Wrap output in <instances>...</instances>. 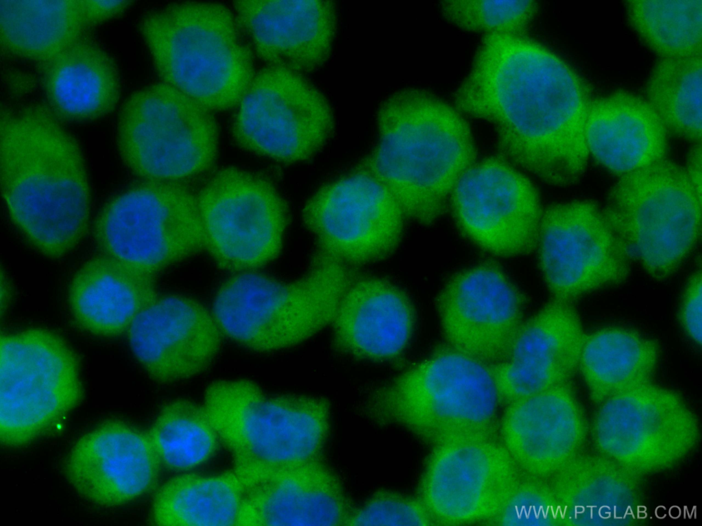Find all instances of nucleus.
Listing matches in <instances>:
<instances>
[{
    "instance_id": "1",
    "label": "nucleus",
    "mask_w": 702,
    "mask_h": 526,
    "mask_svg": "<svg viewBox=\"0 0 702 526\" xmlns=\"http://www.w3.org/2000/svg\"><path fill=\"white\" fill-rule=\"evenodd\" d=\"M454 101L463 114L495 128L502 158L517 168L556 186L573 185L584 173L590 90L540 42L485 34Z\"/></svg>"
},
{
    "instance_id": "2",
    "label": "nucleus",
    "mask_w": 702,
    "mask_h": 526,
    "mask_svg": "<svg viewBox=\"0 0 702 526\" xmlns=\"http://www.w3.org/2000/svg\"><path fill=\"white\" fill-rule=\"evenodd\" d=\"M1 185L9 214L43 255L72 251L87 230L90 191L74 136L47 105L1 106Z\"/></svg>"
},
{
    "instance_id": "3",
    "label": "nucleus",
    "mask_w": 702,
    "mask_h": 526,
    "mask_svg": "<svg viewBox=\"0 0 702 526\" xmlns=\"http://www.w3.org/2000/svg\"><path fill=\"white\" fill-rule=\"evenodd\" d=\"M463 115L424 90L394 94L377 115L378 142L356 170L383 184L407 218L432 224L476 162L474 138Z\"/></svg>"
},
{
    "instance_id": "4",
    "label": "nucleus",
    "mask_w": 702,
    "mask_h": 526,
    "mask_svg": "<svg viewBox=\"0 0 702 526\" xmlns=\"http://www.w3.org/2000/svg\"><path fill=\"white\" fill-rule=\"evenodd\" d=\"M139 30L162 82L212 112L237 108L256 71L231 6L171 3L147 13Z\"/></svg>"
},
{
    "instance_id": "5",
    "label": "nucleus",
    "mask_w": 702,
    "mask_h": 526,
    "mask_svg": "<svg viewBox=\"0 0 702 526\" xmlns=\"http://www.w3.org/2000/svg\"><path fill=\"white\" fill-rule=\"evenodd\" d=\"M499 403L487 365L447 346L376 389L369 410L434 446L491 436Z\"/></svg>"
},
{
    "instance_id": "6",
    "label": "nucleus",
    "mask_w": 702,
    "mask_h": 526,
    "mask_svg": "<svg viewBox=\"0 0 702 526\" xmlns=\"http://www.w3.org/2000/svg\"><path fill=\"white\" fill-rule=\"evenodd\" d=\"M352 266L321 253L307 272L288 282L239 273L218 290L213 314L223 334L258 351L300 344L332 323Z\"/></svg>"
},
{
    "instance_id": "7",
    "label": "nucleus",
    "mask_w": 702,
    "mask_h": 526,
    "mask_svg": "<svg viewBox=\"0 0 702 526\" xmlns=\"http://www.w3.org/2000/svg\"><path fill=\"white\" fill-rule=\"evenodd\" d=\"M206 409L234 466L272 468L320 458L330 409L322 397L269 396L248 379L219 380L204 394Z\"/></svg>"
},
{
    "instance_id": "8",
    "label": "nucleus",
    "mask_w": 702,
    "mask_h": 526,
    "mask_svg": "<svg viewBox=\"0 0 702 526\" xmlns=\"http://www.w3.org/2000/svg\"><path fill=\"white\" fill-rule=\"evenodd\" d=\"M603 212L630 258L658 280L678 269L701 234V197L666 159L620 175Z\"/></svg>"
},
{
    "instance_id": "9",
    "label": "nucleus",
    "mask_w": 702,
    "mask_h": 526,
    "mask_svg": "<svg viewBox=\"0 0 702 526\" xmlns=\"http://www.w3.org/2000/svg\"><path fill=\"white\" fill-rule=\"evenodd\" d=\"M212 112L166 83L144 87L129 97L119 112V153L147 180L179 181L202 174L218 152Z\"/></svg>"
},
{
    "instance_id": "10",
    "label": "nucleus",
    "mask_w": 702,
    "mask_h": 526,
    "mask_svg": "<svg viewBox=\"0 0 702 526\" xmlns=\"http://www.w3.org/2000/svg\"><path fill=\"white\" fill-rule=\"evenodd\" d=\"M84 392L77 356L45 329L1 336L0 441L17 447L49 433Z\"/></svg>"
},
{
    "instance_id": "11",
    "label": "nucleus",
    "mask_w": 702,
    "mask_h": 526,
    "mask_svg": "<svg viewBox=\"0 0 702 526\" xmlns=\"http://www.w3.org/2000/svg\"><path fill=\"white\" fill-rule=\"evenodd\" d=\"M138 184L103 209L95 240L103 255L154 276L204 249L197 196L179 181Z\"/></svg>"
},
{
    "instance_id": "12",
    "label": "nucleus",
    "mask_w": 702,
    "mask_h": 526,
    "mask_svg": "<svg viewBox=\"0 0 702 526\" xmlns=\"http://www.w3.org/2000/svg\"><path fill=\"white\" fill-rule=\"evenodd\" d=\"M598 405L590 427L597 453L640 477L673 468L699 443L694 411L677 392L651 381Z\"/></svg>"
},
{
    "instance_id": "13",
    "label": "nucleus",
    "mask_w": 702,
    "mask_h": 526,
    "mask_svg": "<svg viewBox=\"0 0 702 526\" xmlns=\"http://www.w3.org/2000/svg\"><path fill=\"white\" fill-rule=\"evenodd\" d=\"M206 249L222 269L242 273L278 257L287 207L265 177L235 167L214 174L197 195Z\"/></svg>"
},
{
    "instance_id": "14",
    "label": "nucleus",
    "mask_w": 702,
    "mask_h": 526,
    "mask_svg": "<svg viewBox=\"0 0 702 526\" xmlns=\"http://www.w3.org/2000/svg\"><path fill=\"white\" fill-rule=\"evenodd\" d=\"M334 128L324 95L298 72L266 66L237 106L232 134L244 150L285 162L311 158Z\"/></svg>"
},
{
    "instance_id": "15",
    "label": "nucleus",
    "mask_w": 702,
    "mask_h": 526,
    "mask_svg": "<svg viewBox=\"0 0 702 526\" xmlns=\"http://www.w3.org/2000/svg\"><path fill=\"white\" fill-rule=\"evenodd\" d=\"M523 473L491 436L433 446L418 497L437 525L491 524Z\"/></svg>"
},
{
    "instance_id": "16",
    "label": "nucleus",
    "mask_w": 702,
    "mask_h": 526,
    "mask_svg": "<svg viewBox=\"0 0 702 526\" xmlns=\"http://www.w3.org/2000/svg\"><path fill=\"white\" fill-rule=\"evenodd\" d=\"M302 218L318 252L350 266L389 256L401 241L407 219L383 184L356 170L318 190Z\"/></svg>"
},
{
    "instance_id": "17",
    "label": "nucleus",
    "mask_w": 702,
    "mask_h": 526,
    "mask_svg": "<svg viewBox=\"0 0 702 526\" xmlns=\"http://www.w3.org/2000/svg\"><path fill=\"white\" fill-rule=\"evenodd\" d=\"M449 203L463 234L494 255H523L537 247L544 210L539 193L502 157L475 162L455 186Z\"/></svg>"
},
{
    "instance_id": "18",
    "label": "nucleus",
    "mask_w": 702,
    "mask_h": 526,
    "mask_svg": "<svg viewBox=\"0 0 702 526\" xmlns=\"http://www.w3.org/2000/svg\"><path fill=\"white\" fill-rule=\"evenodd\" d=\"M537 247L553 299L566 301L624 281L630 257L605 218L588 201L544 209Z\"/></svg>"
},
{
    "instance_id": "19",
    "label": "nucleus",
    "mask_w": 702,
    "mask_h": 526,
    "mask_svg": "<svg viewBox=\"0 0 702 526\" xmlns=\"http://www.w3.org/2000/svg\"><path fill=\"white\" fill-rule=\"evenodd\" d=\"M524 295L496 264L453 275L437 299L448 346L486 365L507 359L524 321Z\"/></svg>"
},
{
    "instance_id": "20",
    "label": "nucleus",
    "mask_w": 702,
    "mask_h": 526,
    "mask_svg": "<svg viewBox=\"0 0 702 526\" xmlns=\"http://www.w3.org/2000/svg\"><path fill=\"white\" fill-rule=\"evenodd\" d=\"M235 468L245 486L237 525H345L353 511L338 477L320 458L272 468Z\"/></svg>"
},
{
    "instance_id": "21",
    "label": "nucleus",
    "mask_w": 702,
    "mask_h": 526,
    "mask_svg": "<svg viewBox=\"0 0 702 526\" xmlns=\"http://www.w3.org/2000/svg\"><path fill=\"white\" fill-rule=\"evenodd\" d=\"M161 464L147 433L110 421L74 443L64 472L83 498L99 506L114 507L152 489Z\"/></svg>"
},
{
    "instance_id": "22",
    "label": "nucleus",
    "mask_w": 702,
    "mask_h": 526,
    "mask_svg": "<svg viewBox=\"0 0 702 526\" xmlns=\"http://www.w3.org/2000/svg\"><path fill=\"white\" fill-rule=\"evenodd\" d=\"M138 361L158 383L193 377L206 370L219 351L222 332L213 312L190 297L156 299L128 330Z\"/></svg>"
},
{
    "instance_id": "23",
    "label": "nucleus",
    "mask_w": 702,
    "mask_h": 526,
    "mask_svg": "<svg viewBox=\"0 0 702 526\" xmlns=\"http://www.w3.org/2000/svg\"><path fill=\"white\" fill-rule=\"evenodd\" d=\"M585 336L570 301L553 299L524 321L507 359L487 366L500 403L508 405L569 382Z\"/></svg>"
},
{
    "instance_id": "24",
    "label": "nucleus",
    "mask_w": 702,
    "mask_h": 526,
    "mask_svg": "<svg viewBox=\"0 0 702 526\" xmlns=\"http://www.w3.org/2000/svg\"><path fill=\"white\" fill-rule=\"evenodd\" d=\"M507 405L501 442L522 473L548 481L581 453L590 427L570 382Z\"/></svg>"
},
{
    "instance_id": "25",
    "label": "nucleus",
    "mask_w": 702,
    "mask_h": 526,
    "mask_svg": "<svg viewBox=\"0 0 702 526\" xmlns=\"http://www.w3.org/2000/svg\"><path fill=\"white\" fill-rule=\"evenodd\" d=\"M230 6L254 55L267 66L299 73L328 59L337 25L332 1H239Z\"/></svg>"
},
{
    "instance_id": "26",
    "label": "nucleus",
    "mask_w": 702,
    "mask_h": 526,
    "mask_svg": "<svg viewBox=\"0 0 702 526\" xmlns=\"http://www.w3.org/2000/svg\"><path fill=\"white\" fill-rule=\"evenodd\" d=\"M332 324L339 351L384 360L405 349L413 329L414 310L405 292L391 281L357 274L342 296Z\"/></svg>"
},
{
    "instance_id": "27",
    "label": "nucleus",
    "mask_w": 702,
    "mask_h": 526,
    "mask_svg": "<svg viewBox=\"0 0 702 526\" xmlns=\"http://www.w3.org/2000/svg\"><path fill=\"white\" fill-rule=\"evenodd\" d=\"M559 506L561 525L638 524L640 476L596 453H579L548 480Z\"/></svg>"
},
{
    "instance_id": "28",
    "label": "nucleus",
    "mask_w": 702,
    "mask_h": 526,
    "mask_svg": "<svg viewBox=\"0 0 702 526\" xmlns=\"http://www.w3.org/2000/svg\"><path fill=\"white\" fill-rule=\"evenodd\" d=\"M667 133L646 99L626 91L592 100L585 126L589 153L620 175L666 159Z\"/></svg>"
},
{
    "instance_id": "29",
    "label": "nucleus",
    "mask_w": 702,
    "mask_h": 526,
    "mask_svg": "<svg viewBox=\"0 0 702 526\" xmlns=\"http://www.w3.org/2000/svg\"><path fill=\"white\" fill-rule=\"evenodd\" d=\"M39 79L47 106L60 121L99 119L119 101L120 77L114 60L86 36L40 64Z\"/></svg>"
},
{
    "instance_id": "30",
    "label": "nucleus",
    "mask_w": 702,
    "mask_h": 526,
    "mask_svg": "<svg viewBox=\"0 0 702 526\" xmlns=\"http://www.w3.org/2000/svg\"><path fill=\"white\" fill-rule=\"evenodd\" d=\"M158 298L154 276L102 255L73 276L69 304L82 329L101 336L128 331L137 316Z\"/></svg>"
},
{
    "instance_id": "31",
    "label": "nucleus",
    "mask_w": 702,
    "mask_h": 526,
    "mask_svg": "<svg viewBox=\"0 0 702 526\" xmlns=\"http://www.w3.org/2000/svg\"><path fill=\"white\" fill-rule=\"evenodd\" d=\"M80 0H1L2 51L38 63L51 59L85 36Z\"/></svg>"
},
{
    "instance_id": "32",
    "label": "nucleus",
    "mask_w": 702,
    "mask_h": 526,
    "mask_svg": "<svg viewBox=\"0 0 702 526\" xmlns=\"http://www.w3.org/2000/svg\"><path fill=\"white\" fill-rule=\"evenodd\" d=\"M659 356L657 344L630 329L609 327L586 335L579 363L594 404L650 382Z\"/></svg>"
},
{
    "instance_id": "33",
    "label": "nucleus",
    "mask_w": 702,
    "mask_h": 526,
    "mask_svg": "<svg viewBox=\"0 0 702 526\" xmlns=\"http://www.w3.org/2000/svg\"><path fill=\"white\" fill-rule=\"evenodd\" d=\"M245 492L241 473L183 474L158 491L152 508L156 525H237Z\"/></svg>"
},
{
    "instance_id": "34",
    "label": "nucleus",
    "mask_w": 702,
    "mask_h": 526,
    "mask_svg": "<svg viewBox=\"0 0 702 526\" xmlns=\"http://www.w3.org/2000/svg\"><path fill=\"white\" fill-rule=\"evenodd\" d=\"M701 54L661 59L646 86V101L667 132L697 143L701 140Z\"/></svg>"
},
{
    "instance_id": "35",
    "label": "nucleus",
    "mask_w": 702,
    "mask_h": 526,
    "mask_svg": "<svg viewBox=\"0 0 702 526\" xmlns=\"http://www.w3.org/2000/svg\"><path fill=\"white\" fill-rule=\"evenodd\" d=\"M147 434L161 464L172 469L201 464L214 454L220 440L204 404L184 399L164 405Z\"/></svg>"
},
{
    "instance_id": "36",
    "label": "nucleus",
    "mask_w": 702,
    "mask_h": 526,
    "mask_svg": "<svg viewBox=\"0 0 702 526\" xmlns=\"http://www.w3.org/2000/svg\"><path fill=\"white\" fill-rule=\"evenodd\" d=\"M631 26L662 59L701 54L702 1H628Z\"/></svg>"
},
{
    "instance_id": "37",
    "label": "nucleus",
    "mask_w": 702,
    "mask_h": 526,
    "mask_svg": "<svg viewBox=\"0 0 702 526\" xmlns=\"http://www.w3.org/2000/svg\"><path fill=\"white\" fill-rule=\"evenodd\" d=\"M444 18L470 32L523 34L535 16L534 1L450 0L440 3Z\"/></svg>"
},
{
    "instance_id": "38",
    "label": "nucleus",
    "mask_w": 702,
    "mask_h": 526,
    "mask_svg": "<svg viewBox=\"0 0 702 526\" xmlns=\"http://www.w3.org/2000/svg\"><path fill=\"white\" fill-rule=\"evenodd\" d=\"M491 524L561 525L559 506L549 481L523 473L503 508Z\"/></svg>"
},
{
    "instance_id": "39",
    "label": "nucleus",
    "mask_w": 702,
    "mask_h": 526,
    "mask_svg": "<svg viewBox=\"0 0 702 526\" xmlns=\"http://www.w3.org/2000/svg\"><path fill=\"white\" fill-rule=\"evenodd\" d=\"M348 525H437L419 497L380 490L352 511Z\"/></svg>"
},
{
    "instance_id": "40",
    "label": "nucleus",
    "mask_w": 702,
    "mask_h": 526,
    "mask_svg": "<svg viewBox=\"0 0 702 526\" xmlns=\"http://www.w3.org/2000/svg\"><path fill=\"white\" fill-rule=\"evenodd\" d=\"M701 272L689 280L680 308V321L688 335L697 344L701 342Z\"/></svg>"
},
{
    "instance_id": "41",
    "label": "nucleus",
    "mask_w": 702,
    "mask_h": 526,
    "mask_svg": "<svg viewBox=\"0 0 702 526\" xmlns=\"http://www.w3.org/2000/svg\"><path fill=\"white\" fill-rule=\"evenodd\" d=\"M83 17L87 27H91L118 17L132 5L130 1L80 0Z\"/></svg>"
},
{
    "instance_id": "42",
    "label": "nucleus",
    "mask_w": 702,
    "mask_h": 526,
    "mask_svg": "<svg viewBox=\"0 0 702 526\" xmlns=\"http://www.w3.org/2000/svg\"><path fill=\"white\" fill-rule=\"evenodd\" d=\"M5 74V84L9 94L21 97L32 90L34 80L28 74L20 71H12Z\"/></svg>"
},
{
    "instance_id": "43",
    "label": "nucleus",
    "mask_w": 702,
    "mask_h": 526,
    "mask_svg": "<svg viewBox=\"0 0 702 526\" xmlns=\"http://www.w3.org/2000/svg\"><path fill=\"white\" fill-rule=\"evenodd\" d=\"M701 146L697 143L690 151L685 171L698 195L701 197Z\"/></svg>"
},
{
    "instance_id": "44",
    "label": "nucleus",
    "mask_w": 702,
    "mask_h": 526,
    "mask_svg": "<svg viewBox=\"0 0 702 526\" xmlns=\"http://www.w3.org/2000/svg\"><path fill=\"white\" fill-rule=\"evenodd\" d=\"M10 284L3 275V270L1 271V313L4 312V309L8 307L10 298Z\"/></svg>"
}]
</instances>
